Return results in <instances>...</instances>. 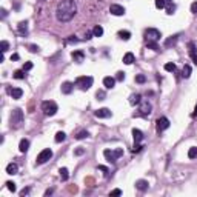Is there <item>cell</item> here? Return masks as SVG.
Masks as SVG:
<instances>
[{
    "label": "cell",
    "mask_w": 197,
    "mask_h": 197,
    "mask_svg": "<svg viewBox=\"0 0 197 197\" xmlns=\"http://www.w3.org/2000/svg\"><path fill=\"white\" fill-rule=\"evenodd\" d=\"M75 12H77V5L74 0H62L56 8V17L59 22L65 23L69 22L75 16Z\"/></svg>",
    "instance_id": "6da1fadb"
},
{
    "label": "cell",
    "mask_w": 197,
    "mask_h": 197,
    "mask_svg": "<svg viewBox=\"0 0 197 197\" xmlns=\"http://www.w3.org/2000/svg\"><path fill=\"white\" fill-rule=\"evenodd\" d=\"M23 123V111L20 108H16L9 115V125L11 128H19Z\"/></svg>",
    "instance_id": "7a4b0ae2"
},
{
    "label": "cell",
    "mask_w": 197,
    "mask_h": 197,
    "mask_svg": "<svg viewBox=\"0 0 197 197\" xmlns=\"http://www.w3.org/2000/svg\"><path fill=\"white\" fill-rule=\"evenodd\" d=\"M42 111H43L45 115L51 117V115H54L59 111V106H57V103L54 100H45L42 103Z\"/></svg>",
    "instance_id": "3957f363"
},
{
    "label": "cell",
    "mask_w": 197,
    "mask_h": 197,
    "mask_svg": "<svg viewBox=\"0 0 197 197\" xmlns=\"http://www.w3.org/2000/svg\"><path fill=\"white\" fill-rule=\"evenodd\" d=\"M93 82H94V78L91 77V75H80V77L75 78V85L80 88L82 91L89 89L91 86H93Z\"/></svg>",
    "instance_id": "277c9868"
},
{
    "label": "cell",
    "mask_w": 197,
    "mask_h": 197,
    "mask_svg": "<svg viewBox=\"0 0 197 197\" xmlns=\"http://www.w3.org/2000/svg\"><path fill=\"white\" fill-rule=\"evenodd\" d=\"M103 155H105V159H106L109 163H115V160L119 159V157L123 155V149L122 148H117V149H105L103 151Z\"/></svg>",
    "instance_id": "5b68a950"
},
{
    "label": "cell",
    "mask_w": 197,
    "mask_h": 197,
    "mask_svg": "<svg viewBox=\"0 0 197 197\" xmlns=\"http://www.w3.org/2000/svg\"><path fill=\"white\" fill-rule=\"evenodd\" d=\"M160 31L159 29H155V28H148L145 31V38H146V42H159L160 40Z\"/></svg>",
    "instance_id": "8992f818"
},
{
    "label": "cell",
    "mask_w": 197,
    "mask_h": 197,
    "mask_svg": "<svg viewBox=\"0 0 197 197\" xmlns=\"http://www.w3.org/2000/svg\"><path fill=\"white\" fill-rule=\"evenodd\" d=\"M151 111H152V106H151V103L148 100H142L139 103V115L146 117V115L151 114Z\"/></svg>",
    "instance_id": "52a82bcc"
},
{
    "label": "cell",
    "mask_w": 197,
    "mask_h": 197,
    "mask_svg": "<svg viewBox=\"0 0 197 197\" xmlns=\"http://www.w3.org/2000/svg\"><path fill=\"white\" fill-rule=\"evenodd\" d=\"M52 157V151L49 149V148H46V149H43V151H40V154L37 155V159H35V163L37 165H43L45 162H48L49 159Z\"/></svg>",
    "instance_id": "ba28073f"
},
{
    "label": "cell",
    "mask_w": 197,
    "mask_h": 197,
    "mask_svg": "<svg viewBox=\"0 0 197 197\" xmlns=\"http://www.w3.org/2000/svg\"><path fill=\"white\" fill-rule=\"evenodd\" d=\"M169 128V120L166 119V117H159L155 122V129H157V133H163L165 129Z\"/></svg>",
    "instance_id": "9c48e42d"
},
{
    "label": "cell",
    "mask_w": 197,
    "mask_h": 197,
    "mask_svg": "<svg viewBox=\"0 0 197 197\" xmlns=\"http://www.w3.org/2000/svg\"><path fill=\"white\" fill-rule=\"evenodd\" d=\"M109 12L112 16H123L125 14V8L122 5H117V3H112L109 6Z\"/></svg>",
    "instance_id": "30bf717a"
},
{
    "label": "cell",
    "mask_w": 197,
    "mask_h": 197,
    "mask_svg": "<svg viewBox=\"0 0 197 197\" xmlns=\"http://www.w3.org/2000/svg\"><path fill=\"white\" fill-rule=\"evenodd\" d=\"M94 115L97 117V119H108V117L112 115V112H111V109H108V108H100V109H97V111L94 112Z\"/></svg>",
    "instance_id": "8fae6325"
},
{
    "label": "cell",
    "mask_w": 197,
    "mask_h": 197,
    "mask_svg": "<svg viewBox=\"0 0 197 197\" xmlns=\"http://www.w3.org/2000/svg\"><path fill=\"white\" fill-rule=\"evenodd\" d=\"M114 85H115V78L114 77H105L103 78V86L106 88V89H112L114 88Z\"/></svg>",
    "instance_id": "7c38bea8"
},
{
    "label": "cell",
    "mask_w": 197,
    "mask_h": 197,
    "mask_svg": "<svg viewBox=\"0 0 197 197\" xmlns=\"http://www.w3.org/2000/svg\"><path fill=\"white\" fill-rule=\"evenodd\" d=\"M148 186H149L148 180L140 179V180H137V182H136V188H137L139 191H146V189H148Z\"/></svg>",
    "instance_id": "4fadbf2b"
},
{
    "label": "cell",
    "mask_w": 197,
    "mask_h": 197,
    "mask_svg": "<svg viewBox=\"0 0 197 197\" xmlns=\"http://www.w3.org/2000/svg\"><path fill=\"white\" fill-rule=\"evenodd\" d=\"M71 57L74 59V62L80 63V62H83V59H85V52H83V51H74L72 54H71Z\"/></svg>",
    "instance_id": "5bb4252c"
},
{
    "label": "cell",
    "mask_w": 197,
    "mask_h": 197,
    "mask_svg": "<svg viewBox=\"0 0 197 197\" xmlns=\"http://www.w3.org/2000/svg\"><path fill=\"white\" fill-rule=\"evenodd\" d=\"M29 149V140L28 139H22L20 143H19V151L20 152H26Z\"/></svg>",
    "instance_id": "9a60e30c"
},
{
    "label": "cell",
    "mask_w": 197,
    "mask_h": 197,
    "mask_svg": "<svg viewBox=\"0 0 197 197\" xmlns=\"http://www.w3.org/2000/svg\"><path fill=\"white\" fill-rule=\"evenodd\" d=\"M72 89H74V85H72L71 82H65V83L62 85V93H63V94H71Z\"/></svg>",
    "instance_id": "2e32d148"
},
{
    "label": "cell",
    "mask_w": 197,
    "mask_h": 197,
    "mask_svg": "<svg viewBox=\"0 0 197 197\" xmlns=\"http://www.w3.org/2000/svg\"><path fill=\"white\" fill-rule=\"evenodd\" d=\"M177 40H179V35H177V34H176V35H171V37H168L166 40H165V46H166V48L174 46V45L177 43Z\"/></svg>",
    "instance_id": "e0dca14e"
},
{
    "label": "cell",
    "mask_w": 197,
    "mask_h": 197,
    "mask_svg": "<svg viewBox=\"0 0 197 197\" xmlns=\"http://www.w3.org/2000/svg\"><path fill=\"white\" fill-rule=\"evenodd\" d=\"M133 137H134V143H140L142 142V139H143V133L140 129H133Z\"/></svg>",
    "instance_id": "ac0fdd59"
},
{
    "label": "cell",
    "mask_w": 197,
    "mask_h": 197,
    "mask_svg": "<svg viewBox=\"0 0 197 197\" xmlns=\"http://www.w3.org/2000/svg\"><path fill=\"white\" fill-rule=\"evenodd\" d=\"M17 28H19V32L22 35H26V34H28V22H20L17 25Z\"/></svg>",
    "instance_id": "d6986e66"
},
{
    "label": "cell",
    "mask_w": 197,
    "mask_h": 197,
    "mask_svg": "<svg viewBox=\"0 0 197 197\" xmlns=\"http://www.w3.org/2000/svg\"><path fill=\"white\" fill-rule=\"evenodd\" d=\"M6 173H8V174H11V176L17 174V173H19V166H17L16 163H9V165L6 166Z\"/></svg>",
    "instance_id": "ffe728a7"
},
{
    "label": "cell",
    "mask_w": 197,
    "mask_h": 197,
    "mask_svg": "<svg viewBox=\"0 0 197 197\" xmlns=\"http://www.w3.org/2000/svg\"><path fill=\"white\" fill-rule=\"evenodd\" d=\"M134 60H136V57H134L133 52H126V54L123 56V63H125V65H131V63H134Z\"/></svg>",
    "instance_id": "44dd1931"
},
{
    "label": "cell",
    "mask_w": 197,
    "mask_h": 197,
    "mask_svg": "<svg viewBox=\"0 0 197 197\" xmlns=\"http://www.w3.org/2000/svg\"><path fill=\"white\" fill-rule=\"evenodd\" d=\"M22 96H23V91H22L20 88H12V89H11V97H12V99L17 100V99H20Z\"/></svg>",
    "instance_id": "7402d4cb"
},
{
    "label": "cell",
    "mask_w": 197,
    "mask_h": 197,
    "mask_svg": "<svg viewBox=\"0 0 197 197\" xmlns=\"http://www.w3.org/2000/svg\"><path fill=\"white\" fill-rule=\"evenodd\" d=\"M140 102H142V96L140 94H133L129 97V103L131 105H139Z\"/></svg>",
    "instance_id": "603a6c76"
},
{
    "label": "cell",
    "mask_w": 197,
    "mask_h": 197,
    "mask_svg": "<svg viewBox=\"0 0 197 197\" xmlns=\"http://www.w3.org/2000/svg\"><path fill=\"white\" fill-rule=\"evenodd\" d=\"M117 35H119V38H122V40H129L131 32H129V31H125V29H122V31H119V32H117Z\"/></svg>",
    "instance_id": "cb8c5ba5"
},
{
    "label": "cell",
    "mask_w": 197,
    "mask_h": 197,
    "mask_svg": "<svg viewBox=\"0 0 197 197\" xmlns=\"http://www.w3.org/2000/svg\"><path fill=\"white\" fill-rule=\"evenodd\" d=\"M189 75H191V66H189V65H185V66H183V69H182V77L188 78Z\"/></svg>",
    "instance_id": "d4e9b609"
},
{
    "label": "cell",
    "mask_w": 197,
    "mask_h": 197,
    "mask_svg": "<svg viewBox=\"0 0 197 197\" xmlns=\"http://www.w3.org/2000/svg\"><path fill=\"white\" fill-rule=\"evenodd\" d=\"M12 77L17 78V80H22V78H25V69H17V71H14Z\"/></svg>",
    "instance_id": "484cf974"
},
{
    "label": "cell",
    "mask_w": 197,
    "mask_h": 197,
    "mask_svg": "<svg viewBox=\"0 0 197 197\" xmlns=\"http://www.w3.org/2000/svg\"><path fill=\"white\" fill-rule=\"evenodd\" d=\"M59 173H60V179L65 182V180H68V177H69V174H68V169L66 168H60L59 169Z\"/></svg>",
    "instance_id": "4316f807"
},
{
    "label": "cell",
    "mask_w": 197,
    "mask_h": 197,
    "mask_svg": "<svg viewBox=\"0 0 197 197\" xmlns=\"http://www.w3.org/2000/svg\"><path fill=\"white\" fill-rule=\"evenodd\" d=\"M65 139H66V134L63 133V131H59V133L56 134V137H54V140L57 142V143H60V142H63Z\"/></svg>",
    "instance_id": "83f0119b"
},
{
    "label": "cell",
    "mask_w": 197,
    "mask_h": 197,
    "mask_svg": "<svg viewBox=\"0 0 197 197\" xmlns=\"http://www.w3.org/2000/svg\"><path fill=\"white\" fill-rule=\"evenodd\" d=\"M93 34H94V37H102V34H103V28H102L100 25L94 26V29H93Z\"/></svg>",
    "instance_id": "f1b7e54d"
},
{
    "label": "cell",
    "mask_w": 197,
    "mask_h": 197,
    "mask_svg": "<svg viewBox=\"0 0 197 197\" xmlns=\"http://www.w3.org/2000/svg\"><path fill=\"white\" fill-rule=\"evenodd\" d=\"M146 46H148L149 49L155 51V52H159V51H160V48H159V45H157V42H146Z\"/></svg>",
    "instance_id": "f546056e"
},
{
    "label": "cell",
    "mask_w": 197,
    "mask_h": 197,
    "mask_svg": "<svg viewBox=\"0 0 197 197\" xmlns=\"http://www.w3.org/2000/svg\"><path fill=\"white\" fill-rule=\"evenodd\" d=\"M86 137H89V133H88V131H78L77 136H75L77 140H82V139H86Z\"/></svg>",
    "instance_id": "4dcf8cb0"
},
{
    "label": "cell",
    "mask_w": 197,
    "mask_h": 197,
    "mask_svg": "<svg viewBox=\"0 0 197 197\" xmlns=\"http://www.w3.org/2000/svg\"><path fill=\"white\" fill-rule=\"evenodd\" d=\"M165 71H168V72H174V71H176V65H174L173 62L166 63V65H165Z\"/></svg>",
    "instance_id": "1f68e13d"
},
{
    "label": "cell",
    "mask_w": 197,
    "mask_h": 197,
    "mask_svg": "<svg viewBox=\"0 0 197 197\" xmlns=\"http://www.w3.org/2000/svg\"><path fill=\"white\" fill-rule=\"evenodd\" d=\"M188 157H189V159H195V157H197V148H195V146L189 148V151H188Z\"/></svg>",
    "instance_id": "d6a6232c"
},
{
    "label": "cell",
    "mask_w": 197,
    "mask_h": 197,
    "mask_svg": "<svg viewBox=\"0 0 197 197\" xmlns=\"http://www.w3.org/2000/svg\"><path fill=\"white\" fill-rule=\"evenodd\" d=\"M165 6H166L165 0H155V8H157V9H163Z\"/></svg>",
    "instance_id": "836d02e7"
},
{
    "label": "cell",
    "mask_w": 197,
    "mask_h": 197,
    "mask_svg": "<svg viewBox=\"0 0 197 197\" xmlns=\"http://www.w3.org/2000/svg\"><path fill=\"white\" fill-rule=\"evenodd\" d=\"M165 8H166L168 14H174V11H176V5H174V3H169V5H166Z\"/></svg>",
    "instance_id": "e575fe53"
},
{
    "label": "cell",
    "mask_w": 197,
    "mask_h": 197,
    "mask_svg": "<svg viewBox=\"0 0 197 197\" xmlns=\"http://www.w3.org/2000/svg\"><path fill=\"white\" fill-rule=\"evenodd\" d=\"M136 82H137V83H145V82H146V77L143 75V74H137V75H136Z\"/></svg>",
    "instance_id": "d590c367"
},
{
    "label": "cell",
    "mask_w": 197,
    "mask_h": 197,
    "mask_svg": "<svg viewBox=\"0 0 197 197\" xmlns=\"http://www.w3.org/2000/svg\"><path fill=\"white\" fill-rule=\"evenodd\" d=\"M9 48V43L6 40H2V43H0V49H2V52H6Z\"/></svg>",
    "instance_id": "8d00e7d4"
},
{
    "label": "cell",
    "mask_w": 197,
    "mask_h": 197,
    "mask_svg": "<svg viewBox=\"0 0 197 197\" xmlns=\"http://www.w3.org/2000/svg\"><path fill=\"white\" fill-rule=\"evenodd\" d=\"M6 188L9 189V191H12V192H14L17 188H16V183L14 182H6Z\"/></svg>",
    "instance_id": "74e56055"
},
{
    "label": "cell",
    "mask_w": 197,
    "mask_h": 197,
    "mask_svg": "<svg viewBox=\"0 0 197 197\" xmlns=\"http://www.w3.org/2000/svg\"><path fill=\"white\" fill-rule=\"evenodd\" d=\"M96 97H97V100H105L106 94H105V91H97V93H96Z\"/></svg>",
    "instance_id": "f35d334b"
},
{
    "label": "cell",
    "mask_w": 197,
    "mask_h": 197,
    "mask_svg": "<svg viewBox=\"0 0 197 197\" xmlns=\"http://www.w3.org/2000/svg\"><path fill=\"white\" fill-rule=\"evenodd\" d=\"M115 80L123 82V80H125V72H122V71H119V72H117V75H115Z\"/></svg>",
    "instance_id": "ab89813d"
},
{
    "label": "cell",
    "mask_w": 197,
    "mask_h": 197,
    "mask_svg": "<svg viewBox=\"0 0 197 197\" xmlns=\"http://www.w3.org/2000/svg\"><path fill=\"white\" fill-rule=\"evenodd\" d=\"M188 48H189V54L192 56V54H195V45L192 43V42H189L188 43Z\"/></svg>",
    "instance_id": "60d3db41"
},
{
    "label": "cell",
    "mask_w": 197,
    "mask_h": 197,
    "mask_svg": "<svg viewBox=\"0 0 197 197\" xmlns=\"http://www.w3.org/2000/svg\"><path fill=\"white\" fill-rule=\"evenodd\" d=\"M142 145H140V143H134V146H133V152H140L142 151Z\"/></svg>",
    "instance_id": "b9f144b4"
},
{
    "label": "cell",
    "mask_w": 197,
    "mask_h": 197,
    "mask_svg": "<svg viewBox=\"0 0 197 197\" xmlns=\"http://www.w3.org/2000/svg\"><path fill=\"white\" fill-rule=\"evenodd\" d=\"M23 69H25V71H29V69H32V62H26V63L23 65Z\"/></svg>",
    "instance_id": "7bdbcfd3"
},
{
    "label": "cell",
    "mask_w": 197,
    "mask_h": 197,
    "mask_svg": "<svg viewBox=\"0 0 197 197\" xmlns=\"http://www.w3.org/2000/svg\"><path fill=\"white\" fill-rule=\"evenodd\" d=\"M28 48H29V51H31V52H38V49H40L37 45H29Z\"/></svg>",
    "instance_id": "ee69618b"
},
{
    "label": "cell",
    "mask_w": 197,
    "mask_h": 197,
    "mask_svg": "<svg viewBox=\"0 0 197 197\" xmlns=\"http://www.w3.org/2000/svg\"><path fill=\"white\" fill-rule=\"evenodd\" d=\"M66 42H68V43H77V42H78V38H75V35H71Z\"/></svg>",
    "instance_id": "f6af8a7d"
},
{
    "label": "cell",
    "mask_w": 197,
    "mask_h": 197,
    "mask_svg": "<svg viewBox=\"0 0 197 197\" xmlns=\"http://www.w3.org/2000/svg\"><path fill=\"white\" fill-rule=\"evenodd\" d=\"M191 12H192V14H197V2H194L191 5Z\"/></svg>",
    "instance_id": "bcb514c9"
},
{
    "label": "cell",
    "mask_w": 197,
    "mask_h": 197,
    "mask_svg": "<svg viewBox=\"0 0 197 197\" xmlns=\"http://www.w3.org/2000/svg\"><path fill=\"white\" fill-rule=\"evenodd\" d=\"M83 152H85V149H83V148H77V149L74 151V154H75V155H82Z\"/></svg>",
    "instance_id": "7dc6e473"
},
{
    "label": "cell",
    "mask_w": 197,
    "mask_h": 197,
    "mask_svg": "<svg viewBox=\"0 0 197 197\" xmlns=\"http://www.w3.org/2000/svg\"><path fill=\"white\" fill-rule=\"evenodd\" d=\"M28 192H29V188H23V189L20 191V195L25 197V195H28Z\"/></svg>",
    "instance_id": "c3c4849f"
},
{
    "label": "cell",
    "mask_w": 197,
    "mask_h": 197,
    "mask_svg": "<svg viewBox=\"0 0 197 197\" xmlns=\"http://www.w3.org/2000/svg\"><path fill=\"white\" fill-rule=\"evenodd\" d=\"M111 195H122V191H120V189H112V191H111Z\"/></svg>",
    "instance_id": "681fc988"
},
{
    "label": "cell",
    "mask_w": 197,
    "mask_h": 197,
    "mask_svg": "<svg viewBox=\"0 0 197 197\" xmlns=\"http://www.w3.org/2000/svg\"><path fill=\"white\" fill-rule=\"evenodd\" d=\"M99 169L105 173V176H108V173H109V171H108V168H105V166H99Z\"/></svg>",
    "instance_id": "f907efd6"
},
{
    "label": "cell",
    "mask_w": 197,
    "mask_h": 197,
    "mask_svg": "<svg viewBox=\"0 0 197 197\" xmlns=\"http://www.w3.org/2000/svg\"><path fill=\"white\" fill-rule=\"evenodd\" d=\"M0 12H2V17H3V19L8 16V12H6V9H5V8H2V9H0Z\"/></svg>",
    "instance_id": "816d5d0a"
},
{
    "label": "cell",
    "mask_w": 197,
    "mask_h": 197,
    "mask_svg": "<svg viewBox=\"0 0 197 197\" xmlns=\"http://www.w3.org/2000/svg\"><path fill=\"white\" fill-rule=\"evenodd\" d=\"M20 57H19V54H17V52H14V54H12L11 56V60H19Z\"/></svg>",
    "instance_id": "f5cc1de1"
},
{
    "label": "cell",
    "mask_w": 197,
    "mask_h": 197,
    "mask_svg": "<svg viewBox=\"0 0 197 197\" xmlns=\"http://www.w3.org/2000/svg\"><path fill=\"white\" fill-rule=\"evenodd\" d=\"M52 192H54V189L49 188V189H46V191H45V195H49V194H52Z\"/></svg>",
    "instance_id": "db71d44e"
},
{
    "label": "cell",
    "mask_w": 197,
    "mask_h": 197,
    "mask_svg": "<svg viewBox=\"0 0 197 197\" xmlns=\"http://www.w3.org/2000/svg\"><path fill=\"white\" fill-rule=\"evenodd\" d=\"M191 59H192V62L197 65V54H192V56H191Z\"/></svg>",
    "instance_id": "11a10c76"
},
{
    "label": "cell",
    "mask_w": 197,
    "mask_h": 197,
    "mask_svg": "<svg viewBox=\"0 0 197 197\" xmlns=\"http://www.w3.org/2000/svg\"><path fill=\"white\" fill-rule=\"evenodd\" d=\"M197 115V105H195V108H194V112H192V117H195Z\"/></svg>",
    "instance_id": "9f6ffc18"
},
{
    "label": "cell",
    "mask_w": 197,
    "mask_h": 197,
    "mask_svg": "<svg viewBox=\"0 0 197 197\" xmlns=\"http://www.w3.org/2000/svg\"><path fill=\"white\" fill-rule=\"evenodd\" d=\"M165 2H166V3L169 5V3H173V0H165Z\"/></svg>",
    "instance_id": "6f0895ef"
}]
</instances>
